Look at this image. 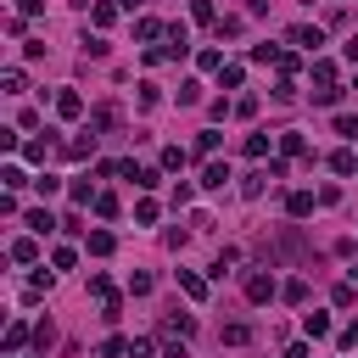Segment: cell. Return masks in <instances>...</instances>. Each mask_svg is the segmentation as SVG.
<instances>
[{
    "instance_id": "obj_26",
    "label": "cell",
    "mask_w": 358,
    "mask_h": 358,
    "mask_svg": "<svg viewBox=\"0 0 358 358\" xmlns=\"http://www.w3.org/2000/svg\"><path fill=\"white\" fill-rule=\"evenodd\" d=\"M95 358H129V341H123V336H106V341L95 347Z\"/></svg>"
},
{
    "instance_id": "obj_48",
    "label": "cell",
    "mask_w": 358,
    "mask_h": 358,
    "mask_svg": "<svg viewBox=\"0 0 358 358\" xmlns=\"http://www.w3.org/2000/svg\"><path fill=\"white\" fill-rule=\"evenodd\" d=\"M84 56H106V39L101 34H84Z\"/></svg>"
},
{
    "instance_id": "obj_45",
    "label": "cell",
    "mask_w": 358,
    "mask_h": 358,
    "mask_svg": "<svg viewBox=\"0 0 358 358\" xmlns=\"http://www.w3.org/2000/svg\"><path fill=\"white\" fill-rule=\"evenodd\" d=\"M50 263H56V268H73V263H78V252H73V246H56V252H50Z\"/></svg>"
},
{
    "instance_id": "obj_2",
    "label": "cell",
    "mask_w": 358,
    "mask_h": 358,
    "mask_svg": "<svg viewBox=\"0 0 358 358\" xmlns=\"http://www.w3.org/2000/svg\"><path fill=\"white\" fill-rule=\"evenodd\" d=\"M117 11H123L117 0H90V22H95V28H112V22H117Z\"/></svg>"
},
{
    "instance_id": "obj_13",
    "label": "cell",
    "mask_w": 358,
    "mask_h": 358,
    "mask_svg": "<svg viewBox=\"0 0 358 358\" xmlns=\"http://www.w3.org/2000/svg\"><path fill=\"white\" fill-rule=\"evenodd\" d=\"M218 341H229V347H246V341H252V324H246V319H229V324L218 330Z\"/></svg>"
},
{
    "instance_id": "obj_37",
    "label": "cell",
    "mask_w": 358,
    "mask_h": 358,
    "mask_svg": "<svg viewBox=\"0 0 358 358\" xmlns=\"http://www.w3.org/2000/svg\"><path fill=\"white\" fill-rule=\"evenodd\" d=\"M213 151H218V134L201 129V134H196V157H213Z\"/></svg>"
},
{
    "instance_id": "obj_40",
    "label": "cell",
    "mask_w": 358,
    "mask_h": 358,
    "mask_svg": "<svg viewBox=\"0 0 358 358\" xmlns=\"http://www.w3.org/2000/svg\"><path fill=\"white\" fill-rule=\"evenodd\" d=\"M95 213H101V218H117V196L101 190V196H95Z\"/></svg>"
},
{
    "instance_id": "obj_1",
    "label": "cell",
    "mask_w": 358,
    "mask_h": 358,
    "mask_svg": "<svg viewBox=\"0 0 358 358\" xmlns=\"http://www.w3.org/2000/svg\"><path fill=\"white\" fill-rule=\"evenodd\" d=\"M274 296H280V285L268 274H246V302H274Z\"/></svg>"
},
{
    "instance_id": "obj_47",
    "label": "cell",
    "mask_w": 358,
    "mask_h": 358,
    "mask_svg": "<svg viewBox=\"0 0 358 358\" xmlns=\"http://www.w3.org/2000/svg\"><path fill=\"white\" fill-rule=\"evenodd\" d=\"M336 341H341V352H352V347H358V319H352V324H341V336H336Z\"/></svg>"
},
{
    "instance_id": "obj_8",
    "label": "cell",
    "mask_w": 358,
    "mask_h": 358,
    "mask_svg": "<svg viewBox=\"0 0 358 358\" xmlns=\"http://www.w3.org/2000/svg\"><path fill=\"white\" fill-rule=\"evenodd\" d=\"M229 185V162H207L201 168V190H224Z\"/></svg>"
},
{
    "instance_id": "obj_35",
    "label": "cell",
    "mask_w": 358,
    "mask_h": 358,
    "mask_svg": "<svg viewBox=\"0 0 358 358\" xmlns=\"http://www.w3.org/2000/svg\"><path fill=\"white\" fill-rule=\"evenodd\" d=\"M196 101H201V84L185 78V84H179V106H196Z\"/></svg>"
},
{
    "instance_id": "obj_51",
    "label": "cell",
    "mask_w": 358,
    "mask_h": 358,
    "mask_svg": "<svg viewBox=\"0 0 358 358\" xmlns=\"http://www.w3.org/2000/svg\"><path fill=\"white\" fill-rule=\"evenodd\" d=\"M34 341H39V352H45L50 341H56V330H50V319H45V324H34Z\"/></svg>"
},
{
    "instance_id": "obj_16",
    "label": "cell",
    "mask_w": 358,
    "mask_h": 358,
    "mask_svg": "<svg viewBox=\"0 0 358 358\" xmlns=\"http://www.w3.org/2000/svg\"><path fill=\"white\" fill-rule=\"evenodd\" d=\"M112 246H117V241H112L106 229H90V235H84V252H90V257H106Z\"/></svg>"
},
{
    "instance_id": "obj_17",
    "label": "cell",
    "mask_w": 358,
    "mask_h": 358,
    "mask_svg": "<svg viewBox=\"0 0 358 358\" xmlns=\"http://www.w3.org/2000/svg\"><path fill=\"white\" fill-rule=\"evenodd\" d=\"M22 90H28L22 67H6V73H0V95H22Z\"/></svg>"
},
{
    "instance_id": "obj_33",
    "label": "cell",
    "mask_w": 358,
    "mask_h": 358,
    "mask_svg": "<svg viewBox=\"0 0 358 358\" xmlns=\"http://www.w3.org/2000/svg\"><path fill=\"white\" fill-rule=\"evenodd\" d=\"M129 358H157V341H151V336H134V341H129Z\"/></svg>"
},
{
    "instance_id": "obj_22",
    "label": "cell",
    "mask_w": 358,
    "mask_h": 358,
    "mask_svg": "<svg viewBox=\"0 0 358 358\" xmlns=\"http://www.w3.org/2000/svg\"><path fill=\"white\" fill-rule=\"evenodd\" d=\"M185 162H190V151H185V145H162V168H168V173H179Z\"/></svg>"
},
{
    "instance_id": "obj_20",
    "label": "cell",
    "mask_w": 358,
    "mask_h": 358,
    "mask_svg": "<svg viewBox=\"0 0 358 358\" xmlns=\"http://www.w3.org/2000/svg\"><path fill=\"white\" fill-rule=\"evenodd\" d=\"M324 84H336V62H330V56L313 62V90H324Z\"/></svg>"
},
{
    "instance_id": "obj_32",
    "label": "cell",
    "mask_w": 358,
    "mask_h": 358,
    "mask_svg": "<svg viewBox=\"0 0 358 358\" xmlns=\"http://www.w3.org/2000/svg\"><path fill=\"white\" fill-rule=\"evenodd\" d=\"M336 134H341V140H358V112H341V117H336Z\"/></svg>"
},
{
    "instance_id": "obj_53",
    "label": "cell",
    "mask_w": 358,
    "mask_h": 358,
    "mask_svg": "<svg viewBox=\"0 0 358 358\" xmlns=\"http://www.w3.org/2000/svg\"><path fill=\"white\" fill-rule=\"evenodd\" d=\"M285 358H308V341H291V347H285Z\"/></svg>"
},
{
    "instance_id": "obj_10",
    "label": "cell",
    "mask_w": 358,
    "mask_h": 358,
    "mask_svg": "<svg viewBox=\"0 0 358 358\" xmlns=\"http://www.w3.org/2000/svg\"><path fill=\"white\" fill-rule=\"evenodd\" d=\"M11 263H39V241L34 235H17L11 241Z\"/></svg>"
},
{
    "instance_id": "obj_9",
    "label": "cell",
    "mask_w": 358,
    "mask_h": 358,
    "mask_svg": "<svg viewBox=\"0 0 358 358\" xmlns=\"http://www.w3.org/2000/svg\"><path fill=\"white\" fill-rule=\"evenodd\" d=\"M313 207H319V196H308V190H291V196H285V213H291V218H308Z\"/></svg>"
},
{
    "instance_id": "obj_30",
    "label": "cell",
    "mask_w": 358,
    "mask_h": 358,
    "mask_svg": "<svg viewBox=\"0 0 358 358\" xmlns=\"http://www.w3.org/2000/svg\"><path fill=\"white\" fill-rule=\"evenodd\" d=\"M90 296H95V302H112L117 291H112V280H106V274H90Z\"/></svg>"
},
{
    "instance_id": "obj_7",
    "label": "cell",
    "mask_w": 358,
    "mask_h": 358,
    "mask_svg": "<svg viewBox=\"0 0 358 358\" xmlns=\"http://www.w3.org/2000/svg\"><path fill=\"white\" fill-rule=\"evenodd\" d=\"M134 39H140V45H151V39H168V22H157V17H140V22H134Z\"/></svg>"
},
{
    "instance_id": "obj_31",
    "label": "cell",
    "mask_w": 358,
    "mask_h": 358,
    "mask_svg": "<svg viewBox=\"0 0 358 358\" xmlns=\"http://www.w3.org/2000/svg\"><path fill=\"white\" fill-rule=\"evenodd\" d=\"M330 302H336V308H352V302H358V285H352V280H347V285H336V291H330Z\"/></svg>"
},
{
    "instance_id": "obj_42",
    "label": "cell",
    "mask_w": 358,
    "mask_h": 358,
    "mask_svg": "<svg viewBox=\"0 0 358 358\" xmlns=\"http://www.w3.org/2000/svg\"><path fill=\"white\" fill-rule=\"evenodd\" d=\"M162 358H190L185 352V336H162Z\"/></svg>"
},
{
    "instance_id": "obj_3",
    "label": "cell",
    "mask_w": 358,
    "mask_h": 358,
    "mask_svg": "<svg viewBox=\"0 0 358 358\" xmlns=\"http://www.w3.org/2000/svg\"><path fill=\"white\" fill-rule=\"evenodd\" d=\"M291 45H302V50H319V45H324V28H313V22H296V28H291Z\"/></svg>"
},
{
    "instance_id": "obj_41",
    "label": "cell",
    "mask_w": 358,
    "mask_h": 358,
    "mask_svg": "<svg viewBox=\"0 0 358 358\" xmlns=\"http://www.w3.org/2000/svg\"><path fill=\"white\" fill-rule=\"evenodd\" d=\"M190 17H196V22H218V11H213V0H190Z\"/></svg>"
},
{
    "instance_id": "obj_28",
    "label": "cell",
    "mask_w": 358,
    "mask_h": 358,
    "mask_svg": "<svg viewBox=\"0 0 358 358\" xmlns=\"http://www.w3.org/2000/svg\"><path fill=\"white\" fill-rule=\"evenodd\" d=\"M62 151H67V157H90V151H95V134H73Z\"/></svg>"
},
{
    "instance_id": "obj_23",
    "label": "cell",
    "mask_w": 358,
    "mask_h": 358,
    "mask_svg": "<svg viewBox=\"0 0 358 358\" xmlns=\"http://www.w3.org/2000/svg\"><path fill=\"white\" fill-rule=\"evenodd\" d=\"M0 185H6V190H22V185H34V179H28L17 162H6V168H0Z\"/></svg>"
},
{
    "instance_id": "obj_46",
    "label": "cell",
    "mask_w": 358,
    "mask_h": 358,
    "mask_svg": "<svg viewBox=\"0 0 358 358\" xmlns=\"http://www.w3.org/2000/svg\"><path fill=\"white\" fill-rule=\"evenodd\" d=\"M151 285H157L151 274H134V280H129V296H151Z\"/></svg>"
},
{
    "instance_id": "obj_18",
    "label": "cell",
    "mask_w": 358,
    "mask_h": 358,
    "mask_svg": "<svg viewBox=\"0 0 358 358\" xmlns=\"http://www.w3.org/2000/svg\"><path fill=\"white\" fill-rule=\"evenodd\" d=\"M50 151H56V140H50V129H45V140H28V145H22V157H28V162H45Z\"/></svg>"
},
{
    "instance_id": "obj_44",
    "label": "cell",
    "mask_w": 358,
    "mask_h": 358,
    "mask_svg": "<svg viewBox=\"0 0 358 358\" xmlns=\"http://www.w3.org/2000/svg\"><path fill=\"white\" fill-rule=\"evenodd\" d=\"M95 196H101V190H90V179H73V201H78V207L95 201Z\"/></svg>"
},
{
    "instance_id": "obj_39",
    "label": "cell",
    "mask_w": 358,
    "mask_h": 358,
    "mask_svg": "<svg viewBox=\"0 0 358 358\" xmlns=\"http://www.w3.org/2000/svg\"><path fill=\"white\" fill-rule=\"evenodd\" d=\"M34 190H39V196H56L62 179H56V173H34Z\"/></svg>"
},
{
    "instance_id": "obj_19",
    "label": "cell",
    "mask_w": 358,
    "mask_h": 358,
    "mask_svg": "<svg viewBox=\"0 0 358 358\" xmlns=\"http://www.w3.org/2000/svg\"><path fill=\"white\" fill-rule=\"evenodd\" d=\"M28 336H34V330H28L22 319H11V324H6V352H22V341H28Z\"/></svg>"
},
{
    "instance_id": "obj_29",
    "label": "cell",
    "mask_w": 358,
    "mask_h": 358,
    "mask_svg": "<svg viewBox=\"0 0 358 358\" xmlns=\"http://www.w3.org/2000/svg\"><path fill=\"white\" fill-rule=\"evenodd\" d=\"M330 173H358V157L352 151H330Z\"/></svg>"
},
{
    "instance_id": "obj_58",
    "label": "cell",
    "mask_w": 358,
    "mask_h": 358,
    "mask_svg": "<svg viewBox=\"0 0 358 358\" xmlns=\"http://www.w3.org/2000/svg\"><path fill=\"white\" fill-rule=\"evenodd\" d=\"M78 6H90V0H78Z\"/></svg>"
},
{
    "instance_id": "obj_43",
    "label": "cell",
    "mask_w": 358,
    "mask_h": 358,
    "mask_svg": "<svg viewBox=\"0 0 358 358\" xmlns=\"http://www.w3.org/2000/svg\"><path fill=\"white\" fill-rule=\"evenodd\" d=\"M157 101H162V90H157V84H151V78H145V84H140V106H145V112H151V106H157Z\"/></svg>"
},
{
    "instance_id": "obj_49",
    "label": "cell",
    "mask_w": 358,
    "mask_h": 358,
    "mask_svg": "<svg viewBox=\"0 0 358 358\" xmlns=\"http://www.w3.org/2000/svg\"><path fill=\"white\" fill-rule=\"evenodd\" d=\"M235 117H257V95H241L235 101Z\"/></svg>"
},
{
    "instance_id": "obj_21",
    "label": "cell",
    "mask_w": 358,
    "mask_h": 358,
    "mask_svg": "<svg viewBox=\"0 0 358 358\" xmlns=\"http://www.w3.org/2000/svg\"><path fill=\"white\" fill-rule=\"evenodd\" d=\"M241 78H246L241 62H224V67H218V84H224V90H241Z\"/></svg>"
},
{
    "instance_id": "obj_54",
    "label": "cell",
    "mask_w": 358,
    "mask_h": 358,
    "mask_svg": "<svg viewBox=\"0 0 358 358\" xmlns=\"http://www.w3.org/2000/svg\"><path fill=\"white\" fill-rule=\"evenodd\" d=\"M341 56H347V62H358V34H352V39L341 45Z\"/></svg>"
},
{
    "instance_id": "obj_50",
    "label": "cell",
    "mask_w": 358,
    "mask_h": 358,
    "mask_svg": "<svg viewBox=\"0 0 358 358\" xmlns=\"http://www.w3.org/2000/svg\"><path fill=\"white\" fill-rule=\"evenodd\" d=\"M134 224H157V201H140L134 207Z\"/></svg>"
},
{
    "instance_id": "obj_38",
    "label": "cell",
    "mask_w": 358,
    "mask_h": 358,
    "mask_svg": "<svg viewBox=\"0 0 358 358\" xmlns=\"http://www.w3.org/2000/svg\"><path fill=\"white\" fill-rule=\"evenodd\" d=\"M246 157H252V162L268 157V134H246Z\"/></svg>"
},
{
    "instance_id": "obj_11",
    "label": "cell",
    "mask_w": 358,
    "mask_h": 358,
    "mask_svg": "<svg viewBox=\"0 0 358 358\" xmlns=\"http://www.w3.org/2000/svg\"><path fill=\"white\" fill-rule=\"evenodd\" d=\"M162 336H185V341H190V336H196V319H190V313H168V319H162Z\"/></svg>"
},
{
    "instance_id": "obj_52",
    "label": "cell",
    "mask_w": 358,
    "mask_h": 358,
    "mask_svg": "<svg viewBox=\"0 0 358 358\" xmlns=\"http://www.w3.org/2000/svg\"><path fill=\"white\" fill-rule=\"evenodd\" d=\"M39 6L45 0H17V17H39Z\"/></svg>"
},
{
    "instance_id": "obj_55",
    "label": "cell",
    "mask_w": 358,
    "mask_h": 358,
    "mask_svg": "<svg viewBox=\"0 0 358 358\" xmlns=\"http://www.w3.org/2000/svg\"><path fill=\"white\" fill-rule=\"evenodd\" d=\"M117 6H123V11H140V6H145V0H117Z\"/></svg>"
},
{
    "instance_id": "obj_4",
    "label": "cell",
    "mask_w": 358,
    "mask_h": 358,
    "mask_svg": "<svg viewBox=\"0 0 358 358\" xmlns=\"http://www.w3.org/2000/svg\"><path fill=\"white\" fill-rule=\"evenodd\" d=\"M56 117H84V95L78 90H56Z\"/></svg>"
},
{
    "instance_id": "obj_36",
    "label": "cell",
    "mask_w": 358,
    "mask_h": 358,
    "mask_svg": "<svg viewBox=\"0 0 358 358\" xmlns=\"http://www.w3.org/2000/svg\"><path fill=\"white\" fill-rule=\"evenodd\" d=\"M341 101V84H324V90H313V106H336Z\"/></svg>"
},
{
    "instance_id": "obj_5",
    "label": "cell",
    "mask_w": 358,
    "mask_h": 358,
    "mask_svg": "<svg viewBox=\"0 0 358 358\" xmlns=\"http://www.w3.org/2000/svg\"><path fill=\"white\" fill-rule=\"evenodd\" d=\"M280 157H308V134L302 129H280Z\"/></svg>"
},
{
    "instance_id": "obj_34",
    "label": "cell",
    "mask_w": 358,
    "mask_h": 358,
    "mask_svg": "<svg viewBox=\"0 0 358 358\" xmlns=\"http://www.w3.org/2000/svg\"><path fill=\"white\" fill-rule=\"evenodd\" d=\"M285 45H252V62H280Z\"/></svg>"
},
{
    "instance_id": "obj_56",
    "label": "cell",
    "mask_w": 358,
    "mask_h": 358,
    "mask_svg": "<svg viewBox=\"0 0 358 358\" xmlns=\"http://www.w3.org/2000/svg\"><path fill=\"white\" fill-rule=\"evenodd\" d=\"M352 95H358V78H352Z\"/></svg>"
},
{
    "instance_id": "obj_57",
    "label": "cell",
    "mask_w": 358,
    "mask_h": 358,
    "mask_svg": "<svg viewBox=\"0 0 358 358\" xmlns=\"http://www.w3.org/2000/svg\"><path fill=\"white\" fill-rule=\"evenodd\" d=\"M352 285H358V268H352Z\"/></svg>"
},
{
    "instance_id": "obj_15",
    "label": "cell",
    "mask_w": 358,
    "mask_h": 358,
    "mask_svg": "<svg viewBox=\"0 0 358 358\" xmlns=\"http://www.w3.org/2000/svg\"><path fill=\"white\" fill-rule=\"evenodd\" d=\"M263 185H268V168H252V173L241 179V196H246V201H257V196H263Z\"/></svg>"
},
{
    "instance_id": "obj_25",
    "label": "cell",
    "mask_w": 358,
    "mask_h": 358,
    "mask_svg": "<svg viewBox=\"0 0 358 358\" xmlns=\"http://www.w3.org/2000/svg\"><path fill=\"white\" fill-rule=\"evenodd\" d=\"M280 296H285L291 308H302V302H308V280H285V285H280Z\"/></svg>"
},
{
    "instance_id": "obj_14",
    "label": "cell",
    "mask_w": 358,
    "mask_h": 358,
    "mask_svg": "<svg viewBox=\"0 0 358 358\" xmlns=\"http://www.w3.org/2000/svg\"><path fill=\"white\" fill-rule=\"evenodd\" d=\"M106 129H117V106H95L90 112V134H106Z\"/></svg>"
},
{
    "instance_id": "obj_6",
    "label": "cell",
    "mask_w": 358,
    "mask_h": 358,
    "mask_svg": "<svg viewBox=\"0 0 358 358\" xmlns=\"http://www.w3.org/2000/svg\"><path fill=\"white\" fill-rule=\"evenodd\" d=\"M179 291H185L190 302H207V280H201L196 268H179Z\"/></svg>"
},
{
    "instance_id": "obj_27",
    "label": "cell",
    "mask_w": 358,
    "mask_h": 358,
    "mask_svg": "<svg viewBox=\"0 0 358 358\" xmlns=\"http://www.w3.org/2000/svg\"><path fill=\"white\" fill-rule=\"evenodd\" d=\"M196 67H201V73H218V67H224V50H213V45L196 50Z\"/></svg>"
},
{
    "instance_id": "obj_12",
    "label": "cell",
    "mask_w": 358,
    "mask_h": 358,
    "mask_svg": "<svg viewBox=\"0 0 358 358\" xmlns=\"http://www.w3.org/2000/svg\"><path fill=\"white\" fill-rule=\"evenodd\" d=\"M302 336L308 341H324L330 336V313H302Z\"/></svg>"
},
{
    "instance_id": "obj_24",
    "label": "cell",
    "mask_w": 358,
    "mask_h": 358,
    "mask_svg": "<svg viewBox=\"0 0 358 358\" xmlns=\"http://www.w3.org/2000/svg\"><path fill=\"white\" fill-rule=\"evenodd\" d=\"M22 224H28V229H34V235H50V229H56V218H50V213H45V207H34V213H28V218H22Z\"/></svg>"
}]
</instances>
